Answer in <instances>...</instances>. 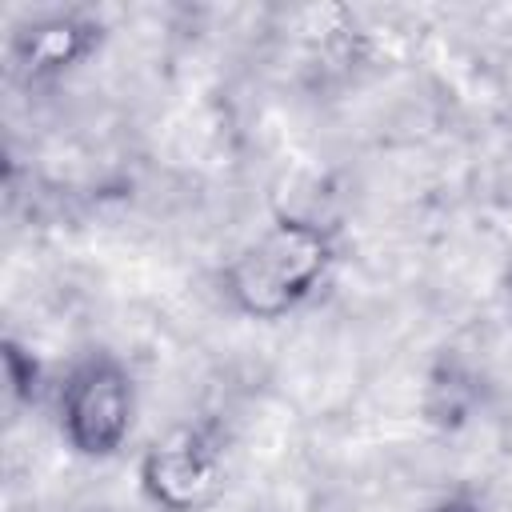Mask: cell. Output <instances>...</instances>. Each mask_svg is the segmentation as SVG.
Wrapping results in <instances>:
<instances>
[{"mask_svg": "<svg viewBox=\"0 0 512 512\" xmlns=\"http://www.w3.org/2000/svg\"><path fill=\"white\" fill-rule=\"evenodd\" d=\"M332 260L328 236L308 220H276L228 268L224 292L256 320H276L316 292Z\"/></svg>", "mask_w": 512, "mask_h": 512, "instance_id": "6da1fadb", "label": "cell"}, {"mask_svg": "<svg viewBox=\"0 0 512 512\" xmlns=\"http://www.w3.org/2000/svg\"><path fill=\"white\" fill-rule=\"evenodd\" d=\"M64 436L84 456H108L124 444L132 424V384L112 356L84 360L60 396Z\"/></svg>", "mask_w": 512, "mask_h": 512, "instance_id": "7a4b0ae2", "label": "cell"}, {"mask_svg": "<svg viewBox=\"0 0 512 512\" xmlns=\"http://www.w3.org/2000/svg\"><path fill=\"white\" fill-rule=\"evenodd\" d=\"M144 488L172 512L208 504L220 488V448L208 432H176L144 456Z\"/></svg>", "mask_w": 512, "mask_h": 512, "instance_id": "3957f363", "label": "cell"}, {"mask_svg": "<svg viewBox=\"0 0 512 512\" xmlns=\"http://www.w3.org/2000/svg\"><path fill=\"white\" fill-rule=\"evenodd\" d=\"M92 44V28L88 24H76V20H52V24H40L28 40V64L32 72H44V68H64L72 64L76 56H84V48Z\"/></svg>", "mask_w": 512, "mask_h": 512, "instance_id": "277c9868", "label": "cell"}, {"mask_svg": "<svg viewBox=\"0 0 512 512\" xmlns=\"http://www.w3.org/2000/svg\"><path fill=\"white\" fill-rule=\"evenodd\" d=\"M436 512H480V508L468 504V500H452V504H444V508H436Z\"/></svg>", "mask_w": 512, "mask_h": 512, "instance_id": "5b68a950", "label": "cell"}]
</instances>
